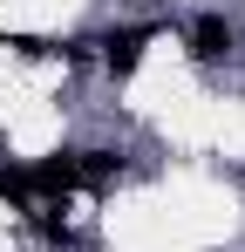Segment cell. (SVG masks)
<instances>
[{"mask_svg": "<svg viewBox=\"0 0 245 252\" xmlns=\"http://www.w3.org/2000/svg\"><path fill=\"white\" fill-rule=\"evenodd\" d=\"M150 41H157V28H116V34H102V68L109 75H129Z\"/></svg>", "mask_w": 245, "mask_h": 252, "instance_id": "obj_1", "label": "cell"}, {"mask_svg": "<svg viewBox=\"0 0 245 252\" xmlns=\"http://www.w3.org/2000/svg\"><path fill=\"white\" fill-rule=\"evenodd\" d=\"M28 191H34V198H68V191H82L75 150H61V157H48V164H34V170H28Z\"/></svg>", "mask_w": 245, "mask_h": 252, "instance_id": "obj_2", "label": "cell"}, {"mask_svg": "<svg viewBox=\"0 0 245 252\" xmlns=\"http://www.w3.org/2000/svg\"><path fill=\"white\" fill-rule=\"evenodd\" d=\"M218 55H232V28H225V14H198L191 21V62H218Z\"/></svg>", "mask_w": 245, "mask_h": 252, "instance_id": "obj_3", "label": "cell"}, {"mask_svg": "<svg viewBox=\"0 0 245 252\" xmlns=\"http://www.w3.org/2000/svg\"><path fill=\"white\" fill-rule=\"evenodd\" d=\"M75 170H82V184H89V191H109V184L122 177V164L109 157V150H75Z\"/></svg>", "mask_w": 245, "mask_h": 252, "instance_id": "obj_4", "label": "cell"}, {"mask_svg": "<svg viewBox=\"0 0 245 252\" xmlns=\"http://www.w3.org/2000/svg\"><path fill=\"white\" fill-rule=\"evenodd\" d=\"M0 198H7V205H28V198H34V191H28V170H0Z\"/></svg>", "mask_w": 245, "mask_h": 252, "instance_id": "obj_5", "label": "cell"}]
</instances>
